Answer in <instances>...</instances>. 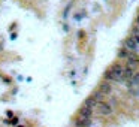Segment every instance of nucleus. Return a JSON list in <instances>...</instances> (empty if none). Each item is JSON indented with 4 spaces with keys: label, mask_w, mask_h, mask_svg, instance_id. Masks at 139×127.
Here are the masks:
<instances>
[{
    "label": "nucleus",
    "mask_w": 139,
    "mask_h": 127,
    "mask_svg": "<svg viewBox=\"0 0 139 127\" xmlns=\"http://www.w3.org/2000/svg\"><path fill=\"white\" fill-rule=\"evenodd\" d=\"M109 70H111V73H112L114 81H123V72H124V67H123L120 63H115Z\"/></svg>",
    "instance_id": "f257e3e1"
},
{
    "label": "nucleus",
    "mask_w": 139,
    "mask_h": 127,
    "mask_svg": "<svg viewBox=\"0 0 139 127\" xmlns=\"http://www.w3.org/2000/svg\"><path fill=\"white\" fill-rule=\"evenodd\" d=\"M97 111H99V114H100V115H111V114L114 112V108H112L111 103L102 102V103H99Z\"/></svg>",
    "instance_id": "f03ea898"
},
{
    "label": "nucleus",
    "mask_w": 139,
    "mask_h": 127,
    "mask_svg": "<svg viewBox=\"0 0 139 127\" xmlns=\"http://www.w3.org/2000/svg\"><path fill=\"white\" fill-rule=\"evenodd\" d=\"M124 46H126V50H129V51H136L138 50V43H136V41L133 39V36L126 39L124 41Z\"/></svg>",
    "instance_id": "7ed1b4c3"
},
{
    "label": "nucleus",
    "mask_w": 139,
    "mask_h": 127,
    "mask_svg": "<svg viewBox=\"0 0 139 127\" xmlns=\"http://www.w3.org/2000/svg\"><path fill=\"white\" fill-rule=\"evenodd\" d=\"M99 91H102L105 96H106V94H111V91H112L111 84H109V82H106V81H103L102 84H100V87H99Z\"/></svg>",
    "instance_id": "20e7f679"
},
{
    "label": "nucleus",
    "mask_w": 139,
    "mask_h": 127,
    "mask_svg": "<svg viewBox=\"0 0 139 127\" xmlns=\"http://www.w3.org/2000/svg\"><path fill=\"white\" fill-rule=\"evenodd\" d=\"M91 115H93V109L87 108V106H82L79 109V117L81 118H91Z\"/></svg>",
    "instance_id": "39448f33"
},
{
    "label": "nucleus",
    "mask_w": 139,
    "mask_h": 127,
    "mask_svg": "<svg viewBox=\"0 0 139 127\" xmlns=\"http://www.w3.org/2000/svg\"><path fill=\"white\" fill-rule=\"evenodd\" d=\"M90 124H91V118H78L75 123L76 127H90Z\"/></svg>",
    "instance_id": "423d86ee"
},
{
    "label": "nucleus",
    "mask_w": 139,
    "mask_h": 127,
    "mask_svg": "<svg viewBox=\"0 0 139 127\" xmlns=\"http://www.w3.org/2000/svg\"><path fill=\"white\" fill-rule=\"evenodd\" d=\"M84 106H87V108L93 109V108H96V106H99V103L96 102V99H94L93 96H90V97H87V99H85V102H84Z\"/></svg>",
    "instance_id": "0eeeda50"
},
{
    "label": "nucleus",
    "mask_w": 139,
    "mask_h": 127,
    "mask_svg": "<svg viewBox=\"0 0 139 127\" xmlns=\"http://www.w3.org/2000/svg\"><path fill=\"white\" fill-rule=\"evenodd\" d=\"M133 76H135L133 69H130V67H124V72H123V79H127V81H130V79H132Z\"/></svg>",
    "instance_id": "6e6552de"
},
{
    "label": "nucleus",
    "mask_w": 139,
    "mask_h": 127,
    "mask_svg": "<svg viewBox=\"0 0 139 127\" xmlns=\"http://www.w3.org/2000/svg\"><path fill=\"white\" fill-rule=\"evenodd\" d=\"M136 64H139V58L138 57H135V55H130L129 58H127V67L133 69Z\"/></svg>",
    "instance_id": "1a4fd4ad"
},
{
    "label": "nucleus",
    "mask_w": 139,
    "mask_h": 127,
    "mask_svg": "<svg viewBox=\"0 0 139 127\" xmlns=\"http://www.w3.org/2000/svg\"><path fill=\"white\" fill-rule=\"evenodd\" d=\"M130 55H132V54H130V51H129V50H126V48H123V50L118 52V57H120V58H126V60H127Z\"/></svg>",
    "instance_id": "9d476101"
},
{
    "label": "nucleus",
    "mask_w": 139,
    "mask_h": 127,
    "mask_svg": "<svg viewBox=\"0 0 139 127\" xmlns=\"http://www.w3.org/2000/svg\"><path fill=\"white\" fill-rule=\"evenodd\" d=\"M103 96H105V94H103V93H102V91H96V93H94V94H93V97H94V99H96V102H97V103H102V102H103Z\"/></svg>",
    "instance_id": "9b49d317"
},
{
    "label": "nucleus",
    "mask_w": 139,
    "mask_h": 127,
    "mask_svg": "<svg viewBox=\"0 0 139 127\" xmlns=\"http://www.w3.org/2000/svg\"><path fill=\"white\" fill-rule=\"evenodd\" d=\"M130 81H132V84H133V85L139 87V73H135V76L132 78Z\"/></svg>",
    "instance_id": "f8f14e48"
},
{
    "label": "nucleus",
    "mask_w": 139,
    "mask_h": 127,
    "mask_svg": "<svg viewBox=\"0 0 139 127\" xmlns=\"http://www.w3.org/2000/svg\"><path fill=\"white\" fill-rule=\"evenodd\" d=\"M105 79H108V81H114V78H112L111 70H106V73H105Z\"/></svg>",
    "instance_id": "ddd939ff"
},
{
    "label": "nucleus",
    "mask_w": 139,
    "mask_h": 127,
    "mask_svg": "<svg viewBox=\"0 0 139 127\" xmlns=\"http://www.w3.org/2000/svg\"><path fill=\"white\" fill-rule=\"evenodd\" d=\"M132 33H133V36H138L139 35V27H135L133 30H132Z\"/></svg>",
    "instance_id": "4468645a"
},
{
    "label": "nucleus",
    "mask_w": 139,
    "mask_h": 127,
    "mask_svg": "<svg viewBox=\"0 0 139 127\" xmlns=\"http://www.w3.org/2000/svg\"><path fill=\"white\" fill-rule=\"evenodd\" d=\"M133 39L136 41V43H139V35H138V36H133Z\"/></svg>",
    "instance_id": "2eb2a0df"
},
{
    "label": "nucleus",
    "mask_w": 139,
    "mask_h": 127,
    "mask_svg": "<svg viewBox=\"0 0 139 127\" xmlns=\"http://www.w3.org/2000/svg\"><path fill=\"white\" fill-rule=\"evenodd\" d=\"M138 26H139V15H138Z\"/></svg>",
    "instance_id": "dca6fc26"
},
{
    "label": "nucleus",
    "mask_w": 139,
    "mask_h": 127,
    "mask_svg": "<svg viewBox=\"0 0 139 127\" xmlns=\"http://www.w3.org/2000/svg\"><path fill=\"white\" fill-rule=\"evenodd\" d=\"M18 127H23V126H18Z\"/></svg>",
    "instance_id": "f3484780"
}]
</instances>
